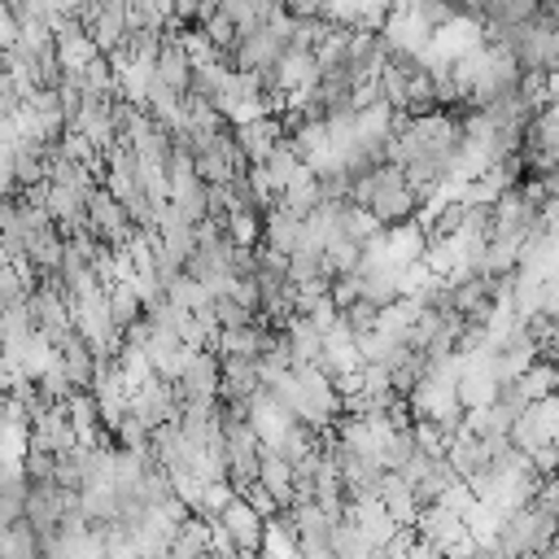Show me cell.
<instances>
[{
    "label": "cell",
    "instance_id": "2e32d148",
    "mask_svg": "<svg viewBox=\"0 0 559 559\" xmlns=\"http://www.w3.org/2000/svg\"><path fill=\"white\" fill-rule=\"evenodd\" d=\"M22 502H26V476L0 480V524H17L22 520Z\"/></svg>",
    "mask_w": 559,
    "mask_h": 559
},
{
    "label": "cell",
    "instance_id": "8fae6325",
    "mask_svg": "<svg viewBox=\"0 0 559 559\" xmlns=\"http://www.w3.org/2000/svg\"><path fill=\"white\" fill-rule=\"evenodd\" d=\"M105 310H109V323L122 332V328H131L144 310H140V297L127 288V284H109L105 288Z\"/></svg>",
    "mask_w": 559,
    "mask_h": 559
},
{
    "label": "cell",
    "instance_id": "7c38bea8",
    "mask_svg": "<svg viewBox=\"0 0 559 559\" xmlns=\"http://www.w3.org/2000/svg\"><path fill=\"white\" fill-rule=\"evenodd\" d=\"M44 214H48V223H66V218L83 214V192L44 183Z\"/></svg>",
    "mask_w": 559,
    "mask_h": 559
},
{
    "label": "cell",
    "instance_id": "277c9868",
    "mask_svg": "<svg viewBox=\"0 0 559 559\" xmlns=\"http://www.w3.org/2000/svg\"><path fill=\"white\" fill-rule=\"evenodd\" d=\"M127 4H118V0H109V4H96V17L87 22V39H92V48L100 52V57H109V52H118L122 48V39H127Z\"/></svg>",
    "mask_w": 559,
    "mask_h": 559
},
{
    "label": "cell",
    "instance_id": "7a4b0ae2",
    "mask_svg": "<svg viewBox=\"0 0 559 559\" xmlns=\"http://www.w3.org/2000/svg\"><path fill=\"white\" fill-rule=\"evenodd\" d=\"M52 349H57V367L66 371L70 389H74V393H87V389H92V376H96V354L87 349V341L70 328L66 336L52 341Z\"/></svg>",
    "mask_w": 559,
    "mask_h": 559
},
{
    "label": "cell",
    "instance_id": "44dd1931",
    "mask_svg": "<svg viewBox=\"0 0 559 559\" xmlns=\"http://www.w3.org/2000/svg\"><path fill=\"white\" fill-rule=\"evenodd\" d=\"M236 559H262L258 550H236Z\"/></svg>",
    "mask_w": 559,
    "mask_h": 559
},
{
    "label": "cell",
    "instance_id": "5bb4252c",
    "mask_svg": "<svg viewBox=\"0 0 559 559\" xmlns=\"http://www.w3.org/2000/svg\"><path fill=\"white\" fill-rule=\"evenodd\" d=\"M0 559H39V537H35V528L22 524V520L9 524V542H4Z\"/></svg>",
    "mask_w": 559,
    "mask_h": 559
},
{
    "label": "cell",
    "instance_id": "52a82bcc",
    "mask_svg": "<svg viewBox=\"0 0 559 559\" xmlns=\"http://www.w3.org/2000/svg\"><path fill=\"white\" fill-rule=\"evenodd\" d=\"M376 498H380V507L389 511L393 524H415L419 502H415L411 485H406L397 472H380V480H376Z\"/></svg>",
    "mask_w": 559,
    "mask_h": 559
},
{
    "label": "cell",
    "instance_id": "8992f818",
    "mask_svg": "<svg viewBox=\"0 0 559 559\" xmlns=\"http://www.w3.org/2000/svg\"><path fill=\"white\" fill-rule=\"evenodd\" d=\"M253 480L275 498L280 511L293 507V467H288V459H280L275 450H258V476Z\"/></svg>",
    "mask_w": 559,
    "mask_h": 559
},
{
    "label": "cell",
    "instance_id": "ffe728a7",
    "mask_svg": "<svg viewBox=\"0 0 559 559\" xmlns=\"http://www.w3.org/2000/svg\"><path fill=\"white\" fill-rule=\"evenodd\" d=\"M415 542H419V537H415V528H411V524H402V528H393V537L380 546V555H384V559H411Z\"/></svg>",
    "mask_w": 559,
    "mask_h": 559
},
{
    "label": "cell",
    "instance_id": "9a60e30c",
    "mask_svg": "<svg viewBox=\"0 0 559 559\" xmlns=\"http://www.w3.org/2000/svg\"><path fill=\"white\" fill-rule=\"evenodd\" d=\"M297 166H301V162L288 153V144H284V140H280V144L266 153V162H262V170H266V179H271L275 188H284V183L293 179V170H297Z\"/></svg>",
    "mask_w": 559,
    "mask_h": 559
},
{
    "label": "cell",
    "instance_id": "7402d4cb",
    "mask_svg": "<svg viewBox=\"0 0 559 559\" xmlns=\"http://www.w3.org/2000/svg\"><path fill=\"white\" fill-rule=\"evenodd\" d=\"M4 542H9V524H0V550H4Z\"/></svg>",
    "mask_w": 559,
    "mask_h": 559
},
{
    "label": "cell",
    "instance_id": "ba28073f",
    "mask_svg": "<svg viewBox=\"0 0 559 559\" xmlns=\"http://www.w3.org/2000/svg\"><path fill=\"white\" fill-rule=\"evenodd\" d=\"M297 236H301V223L275 201V205L262 214V245H258V249H271V253H280V258H288V253L297 249Z\"/></svg>",
    "mask_w": 559,
    "mask_h": 559
},
{
    "label": "cell",
    "instance_id": "3957f363",
    "mask_svg": "<svg viewBox=\"0 0 559 559\" xmlns=\"http://www.w3.org/2000/svg\"><path fill=\"white\" fill-rule=\"evenodd\" d=\"M280 140H284V122L271 118V114H262V118H253V122H245V127L231 131V144H236V153H240L249 166H262L266 153H271Z\"/></svg>",
    "mask_w": 559,
    "mask_h": 559
},
{
    "label": "cell",
    "instance_id": "d6986e66",
    "mask_svg": "<svg viewBox=\"0 0 559 559\" xmlns=\"http://www.w3.org/2000/svg\"><path fill=\"white\" fill-rule=\"evenodd\" d=\"M236 498H240V502H245V507H249V511H253L258 520H271V515H280L275 498H271V493H266V489H262L258 480H253V485H245V489H240Z\"/></svg>",
    "mask_w": 559,
    "mask_h": 559
},
{
    "label": "cell",
    "instance_id": "4fadbf2b",
    "mask_svg": "<svg viewBox=\"0 0 559 559\" xmlns=\"http://www.w3.org/2000/svg\"><path fill=\"white\" fill-rule=\"evenodd\" d=\"M162 293H166V301H170V306H179V310H188V314L210 306V293H205L197 280H188L183 271H179V275H175V280H170Z\"/></svg>",
    "mask_w": 559,
    "mask_h": 559
},
{
    "label": "cell",
    "instance_id": "ac0fdd59",
    "mask_svg": "<svg viewBox=\"0 0 559 559\" xmlns=\"http://www.w3.org/2000/svg\"><path fill=\"white\" fill-rule=\"evenodd\" d=\"M210 310H214V319H218V332H231V328H249V323H253V314H249L240 301H231V297H214Z\"/></svg>",
    "mask_w": 559,
    "mask_h": 559
},
{
    "label": "cell",
    "instance_id": "e0dca14e",
    "mask_svg": "<svg viewBox=\"0 0 559 559\" xmlns=\"http://www.w3.org/2000/svg\"><path fill=\"white\" fill-rule=\"evenodd\" d=\"M218 13L236 26V39L262 22V13H258V4H253V0H223V4H218Z\"/></svg>",
    "mask_w": 559,
    "mask_h": 559
},
{
    "label": "cell",
    "instance_id": "5b68a950",
    "mask_svg": "<svg viewBox=\"0 0 559 559\" xmlns=\"http://www.w3.org/2000/svg\"><path fill=\"white\" fill-rule=\"evenodd\" d=\"M214 524L227 533V542H231L236 550H258V542H262V520H258L240 498H231V502L218 511Z\"/></svg>",
    "mask_w": 559,
    "mask_h": 559
},
{
    "label": "cell",
    "instance_id": "9c48e42d",
    "mask_svg": "<svg viewBox=\"0 0 559 559\" xmlns=\"http://www.w3.org/2000/svg\"><path fill=\"white\" fill-rule=\"evenodd\" d=\"M380 245H384V258H389L397 271L424 258V231H419L415 223H393V227H384V231H380Z\"/></svg>",
    "mask_w": 559,
    "mask_h": 559
},
{
    "label": "cell",
    "instance_id": "6da1fadb",
    "mask_svg": "<svg viewBox=\"0 0 559 559\" xmlns=\"http://www.w3.org/2000/svg\"><path fill=\"white\" fill-rule=\"evenodd\" d=\"M170 389L179 393V402H214L218 397V358H214V349H188L183 371Z\"/></svg>",
    "mask_w": 559,
    "mask_h": 559
},
{
    "label": "cell",
    "instance_id": "30bf717a",
    "mask_svg": "<svg viewBox=\"0 0 559 559\" xmlns=\"http://www.w3.org/2000/svg\"><path fill=\"white\" fill-rule=\"evenodd\" d=\"M223 231H227V240H231L236 249H258V245H262V214L231 205V210L223 214Z\"/></svg>",
    "mask_w": 559,
    "mask_h": 559
}]
</instances>
